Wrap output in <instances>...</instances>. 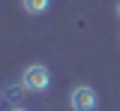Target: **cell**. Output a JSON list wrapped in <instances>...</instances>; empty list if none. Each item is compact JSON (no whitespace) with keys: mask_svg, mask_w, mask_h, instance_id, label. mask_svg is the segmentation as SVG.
Returning a JSON list of instances; mask_svg holds the SVG:
<instances>
[{"mask_svg":"<svg viewBox=\"0 0 120 111\" xmlns=\"http://www.w3.org/2000/svg\"><path fill=\"white\" fill-rule=\"evenodd\" d=\"M117 15H120V3H117Z\"/></svg>","mask_w":120,"mask_h":111,"instance_id":"5b68a950","label":"cell"},{"mask_svg":"<svg viewBox=\"0 0 120 111\" xmlns=\"http://www.w3.org/2000/svg\"><path fill=\"white\" fill-rule=\"evenodd\" d=\"M69 105H72V111H96L99 96L90 84H78V87L69 90Z\"/></svg>","mask_w":120,"mask_h":111,"instance_id":"7a4b0ae2","label":"cell"},{"mask_svg":"<svg viewBox=\"0 0 120 111\" xmlns=\"http://www.w3.org/2000/svg\"><path fill=\"white\" fill-rule=\"evenodd\" d=\"M21 87H24L27 93H45V90L51 87V72H48V66L30 63L27 69L21 72Z\"/></svg>","mask_w":120,"mask_h":111,"instance_id":"6da1fadb","label":"cell"},{"mask_svg":"<svg viewBox=\"0 0 120 111\" xmlns=\"http://www.w3.org/2000/svg\"><path fill=\"white\" fill-rule=\"evenodd\" d=\"M9 111H27V108H21V105H18V108H9Z\"/></svg>","mask_w":120,"mask_h":111,"instance_id":"277c9868","label":"cell"},{"mask_svg":"<svg viewBox=\"0 0 120 111\" xmlns=\"http://www.w3.org/2000/svg\"><path fill=\"white\" fill-rule=\"evenodd\" d=\"M21 6H24L27 15H42V12H48L51 0H21Z\"/></svg>","mask_w":120,"mask_h":111,"instance_id":"3957f363","label":"cell"}]
</instances>
